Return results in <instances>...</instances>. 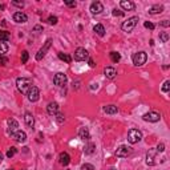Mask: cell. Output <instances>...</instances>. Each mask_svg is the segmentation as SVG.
Returning a JSON list of instances; mask_svg holds the SVG:
<instances>
[{
	"label": "cell",
	"mask_w": 170,
	"mask_h": 170,
	"mask_svg": "<svg viewBox=\"0 0 170 170\" xmlns=\"http://www.w3.org/2000/svg\"><path fill=\"white\" fill-rule=\"evenodd\" d=\"M104 112L108 114H114L118 112V109H117V106H114V105H106L105 108H104Z\"/></svg>",
	"instance_id": "cell-23"
},
{
	"label": "cell",
	"mask_w": 170,
	"mask_h": 170,
	"mask_svg": "<svg viewBox=\"0 0 170 170\" xmlns=\"http://www.w3.org/2000/svg\"><path fill=\"white\" fill-rule=\"evenodd\" d=\"M93 31H94L98 36H104V35H105V28H104V25H101V24H96Z\"/></svg>",
	"instance_id": "cell-22"
},
{
	"label": "cell",
	"mask_w": 170,
	"mask_h": 170,
	"mask_svg": "<svg viewBox=\"0 0 170 170\" xmlns=\"http://www.w3.org/2000/svg\"><path fill=\"white\" fill-rule=\"evenodd\" d=\"M7 52H8V45L5 42H0V57L4 56Z\"/></svg>",
	"instance_id": "cell-28"
},
{
	"label": "cell",
	"mask_w": 170,
	"mask_h": 170,
	"mask_svg": "<svg viewBox=\"0 0 170 170\" xmlns=\"http://www.w3.org/2000/svg\"><path fill=\"white\" fill-rule=\"evenodd\" d=\"M47 112L50 114V116H53V114H57L58 112V104L57 102H49L47 106Z\"/></svg>",
	"instance_id": "cell-16"
},
{
	"label": "cell",
	"mask_w": 170,
	"mask_h": 170,
	"mask_svg": "<svg viewBox=\"0 0 170 170\" xmlns=\"http://www.w3.org/2000/svg\"><path fill=\"white\" fill-rule=\"evenodd\" d=\"M85 58H88V50L85 48H77L76 52H74V60L82 61Z\"/></svg>",
	"instance_id": "cell-8"
},
{
	"label": "cell",
	"mask_w": 170,
	"mask_h": 170,
	"mask_svg": "<svg viewBox=\"0 0 170 170\" xmlns=\"http://www.w3.org/2000/svg\"><path fill=\"white\" fill-rule=\"evenodd\" d=\"M58 58H60V60H63V61H65V63H71V61H72L71 56L66 55V53H63V52L58 53Z\"/></svg>",
	"instance_id": "cell-26"
},
{
	"label": "cell",
	"mask_w": 170,
	"mask_h": 170,
	"mask_svg": "<svg viewBox=\"0 0 170 170\" xmlns=\"http://www.w3.org/2000/svg\"><path fill=\"white\" fill-rule=\"evenodd\" d=\"M120 5H121V8H124L125 11H133L134 9V3L130 1V0H121V3H120Z\"/></svg>",
	"instance_id": "cell-14"
},
{
	"label": "cell",
	"mask_w": 170,
	"mask_h": 170,
	"mask_svg": "<svg viewBox=\"0 0 170 170\" xmlns=\"http://www.w3.org/2000/svg\"><path fill=\"white\" fill-rule=\"evenodd\" d=\"M58 161H60V164L63 165V166H66V165H69V162H71V157H69L68 153H60V156H58Z\"/></svg>",
	"instance_id": "cell-15"
},
{
	"label": "cell",
	"mask_w": 170,
	"mask_h": 170,
	"mask_svg": "<svg viewBox=\"0 0 170 170\" xmlns=\"http://www.w3.org/2000/svg\"><path fill=\"white\" fill-rule=\"evenodd\" d=\"M162 11H164V7H162V5H153V7L149 9V13L156 15V13H161Z\"/></svg>",
	"instance_id": "cell-24"
},
{
	"label": "cell",
	"mask_w": 170,
	"mask_h": 170,
	"mask_svg": "<svg viewBox=\"0 0 170 170\" xmlns=\"http://www.w3.org/2000/svg\"><path fill=\"white\" fill-rule=\"evenodd\" d=\"M143 25H145V28H149V29H154V24L149 23V21H145V23H143Z\"/></svg>",
	"instance_id": "cell-38"
},
{
	"label": "cell",
	"mask_w": 170,
	"mask_h": 170,
	"mask_svg": "<svg viewBox=\"0 0 170 170\" xmlns=\"http://www.w3.org/2000/svg\"><path fill=\"white\" fill-rule=\"evenodd\" d=\"M165 150V145L164 143H159L158 146H157V151H164Z\"/></svg>",
	"instance_id": "cell-40"
},
{
	"label": "cell",
	"mask_w": 170,
	"mask_h": 170,
	"mask_svg": "<svg viewBox=\"0 0 170 170\" xmlns=\"http://www.w3.org/2000/svg\"><path fill=\"white\" fill-rule=\"evenodd\" d=\"M7 63H8V60L5 57H0V64H1V65H5Z\"/></svg>",
	"instance_id": "cell-42"
},
{
	"label": "cell",
	"mask_w": 170,
	"mask_h": 170,
	"mask_svg": "<svg viewBox=\"0 0 170 170\" xmlns=\"http://www.w3.org/2000/svg\"><path fill=\"white\" fill-rule=\"evenodd\" d=\"M104 11V5L101 4L100 1H94L90 4V12L93 13V15H98V13H101Z\"/></svg>",
	"instance_id": "cell-10"
},
{
	"label": "cell",
	"mask_w": 170,
	"mask_h": 170,
	"mask_svg": "<svg viewBox=\"0 0 170 170\" xmlns=\"http://www.w3.org/2000/svg\"><path fill=\"white\" fill-rule=\"evenodd\" d=\"M24 121H25V124L28 125L29 128H32V126L35 125V118H33V116H32L31 113H28V112L24 114Z\"/></svg>",
	"instance_id": "cell-20"
},
{
	"label": "cell",
	"mask_w": 170,
	"mask_h": 170,
	"mask_svg": "<svg viewBox=\"0 0 170 170\" xmlns=\"http://www.w3.org/2000/svg\"><path fill=\"white\" fill-rule=\"evenodd\" d=\"M81 170H94V166L90 164H85L81 166Z\"/></svg>",
	"instance_id": "cell-32"
},
{
	"label": "cell",
	"mask_w": 170,
	"mask_h": 170,
	"mask_svg": "<svg viewBox=\"0 0 170 170\" xmlns=\"http://www.w3.org/2000/svg\"><path fill=\"white\" fill-rule=\"evenodd\" d=\"M16 85H17V89L21 93H27L29 88L32 86V81L29 79H25V77H20V79L16 80Z\"/></svg>",
	"instance_id": "cell-1"
},
{
	"label": "cell",
	"mask_w": 170,
	"mask_h": 170,
	"mask_svg": "<svg viewBox=\"0 0 170 170\" xmlns=\"http://www.w3.org/2000/svg\"><path fill=\"white\" fill-rule=\"evenodd\" d=\"M28 57H29L28 52H27V50H23V53H21V63L25 64L27 61H28Z\"/></svg>",
	"instance_id": "cell-30"
},
{
	"label": "cell",
	"mask_w": 170,
	"mask_h": 170,
	"mask_svg": "<svg viewBox=\"0 0 170 170\" xmlns=\"http://www.w3.org/2000/svg\"><path fill=\"white\" fill-rule=\"evenodd\" d=\"M169 89H170V81H165L164 82V86H162V90L166 93V92H169Z\"/></svg>",
	"instance_id": "cell-34"
},
{
	"label": "cell",
	"mask_w": 170,
	"mask_h": 170,
	"mask_svg": "<svg viewBox=\"0 0 170 170\" xmlns=\"http://www.w3.org/2000/svg\"><path fill=\"white\" fill-rule=\"evenodd\" d=\"M137 23H138V17L137 16H133V17L128 19L126 21L122 23L121 28H122V31H125V32H132L133 29H134V27L137 25Z\"/></svg>",
	"instance_id": "cell-2"
},
{
	"label": "cell",
	"mask_w": 170,
	"mask_h": 170,
	"mask_svg": "<svg viewBox=\"0 0 170 170\" xmlns=\"http://www.w3.org/2000/svg\"><path fill=\"white\" fill-rule=\"evenodd\" d=\"M104 74H105V77H108V79H114L117 72H116V69L112 68V66H106V68L104 69Z\"/></svg>",
	"instance_id": "cell-18"
},
{
	"label": "cell",
	"mask_w": 170,
	"mask_h": 170,
	"mask_svg": "<svg viewBox=\"0 0 170 170\" xmlns=\"http://www.w3.org/2000/svg\"><path fill=\"white\" fill-rule=\"evenodd\" d=\"M76 1H68V0L65 1V5H68V7H76Z\"/></svg>",
	"instance_id": "cell-39"
},
{
	"label": "cell",
	"mask_w": 170,
	"mask_h": 170,
	"mask_svg": "<svg viewBox=\"0 0 170 170\" xmlns=\"http://www.w3.org/2000/svg\"><path fill=\"white\" fill-rule=\"evenodd\" d=\"M94 148H96V145H94V143H92V142H90L89 145H88L86 148H85V153H86V154L93 153V150H94Z\"/></svg>",
	"instance_id": "cell-29"
},
{
	"label": "cell",
	"mask_w": 170,
	"mask_h": 170,
	"mask_svg": "<svg viewBox=\"0 0 170 170\" xmlns=\"http://www.w3.org/2000/svg\"><path fill=\"white\" fill-rule=\"evenodd\" d=\"M53 82H55V85H57V86H63V85H65V82H66L65 73H63V72L56 73L55 77H53Z\"/></svg>",
	"instance_id": "cell-6"
},
{
	"label": "cell",
	"mask_w": 170,
	"mask_h": 170,
	"mask_svg": "<svg viewBox=\"0 0 170 170\" xmlns=\"http://www.w3.org/2000/svg\"><path fill=\"white\" fill-rule=\"evenodd\" d=\"M48 23H49V24H57V17H56V16H49Z\"/></svg>",
	"instance_id": "cell-35"
},
{
	"label": "cell",
	"mask_w": 170,
	"mask_h": 170,
	"mask_svg": "<svg viewBox=\"0 0 170 170\" xmlns=\"http://www.w3.org/2000/svg\"><path fill=\"white\" fill-rule=\"evenodd\" d=\"M159 39H161L164 42H166L167 40H169V35H167V32H161V33H159Z\"/></svg>",
	"instance_id": "cell-31"
},
{
	"label": "cell",
	"mask_w": 170,
	"mask_h": 170,
	"mask_svg": "<svg viewBox=\"0 0 170 170\" xmlns=\"http://www.w3.org/2000/svg\"><path fill=\"white\" fill-rule=\"evenodd\" d=\"M79 135H80V138H82V140H89L90 138L89 130H88L86 128H81V129L79 130Z\"/></svg>",
	"instance_id": "cell-21"
},
{
	"label": "cell",
	"mask_w": 170,
	"mask_h": 170,
	"mask_svg": "<svg viewBox=\"0 0 170 170\" xmlns=\"http://www.w3.org/2000/svg\"><path fill=\"white\" fill-rule=\"evenodd\" d=\"M16 151H17V150H16V148H11L9 150L7 151V157H9V158H11V157H13L16 154Z\"/></svg>",
	"instance_id": "cell-33"
},
{
	"label": "cell",
	"mask_w": 170,
	"mask_h": 170,
	"mask_svg": "<svg viewBox=\"0 0 170 170\" xmlns=\"http://www.w3.org/2000/svg\"><path fill=\"white\" fill-rule=\"evenodd\" d=\"M112 13H113V16H124V12H122V11H118L117 8H114Z\"/></svg>",
	"instance_id": "cell-36"
},
{
	"label": "cell",
	"mask_w": 170,
	"mask_h": 170,
	"mask_svg": "<svg viewBox=\"0 0 170 170\" xmlns=\"http://www.w3.org/2000/svg\"><path fill=\"white\" fill-rule=\"evenodd\" d=\"M110 170H116V169H110Z\"/></svg>",
	"instance_id": "cell-49"
},
{
	"label": "cell",
	"mask_w": 170,
	"mask_h": 170,
	"mask_svg": "<svg viewBox=\"0 0 170 170\" xmlns=\"http://www.w3.org/2000/svg\"><path fill=\"white\" fill-rule=\"evenodd\" d=\"M27 96H28V100L31 101V102H36V101L40 98V90H39V88L31 86L28 89V92H27Z\"/></svg>",
	"instance_id": "cell-5"
},
{
	"label": "cell",
	"mask_w": 170,
	"mask_h": 170,
	"mask_svg": "<svg viewBox=\"0 0 170 170\" xmlns=\"http://www.w3.org/2000/svg\"><path fill=\"white\" fill-rule=\"evenodd\" d=\"M64 120H65L64 114H57V122H58V124H63Z\"/></svg>",
	"instance_id": "cell-37"
},
{
	"label": "cell",
	"mask_w": 170,
	"mask_h": 170,
	"mask_svg": "<svg viewBox=\"0 0 170 170\" xmlns=\"http://www.w3.org/2000/svg\"><path fill=\"white\" fill-rule=\"evenodd\" d=\"M50 42H52V40H47V42H45V45H44V48H41V49L37 52V55H36V60H41L42 57L45 56V53H47V50L49 49V47H50Z\"/></svg>",
	"instance_id": "cell-12"
},
{
	"label": "cell",
	"mask_w": 170,
	"mask_h": 170,
	"mask_svg": "<svg viewBox=\"0 0 170 170\" xmlns=\"http://www.w3.org/2000/svg\"><path fill=\"white\" fill-rule=\"evenodd\" d=\"M129 154H130V148H128V146H125V145L120 146L116 150V156L120 157V158H125V157H128Z\"/></svg>",
	"instance_id": "cell-9"
},
{
	"label": "cell",
	"mask_w": 170,
	"mask_h": 170,
	"mask_svg": "<svg viewBox=\"0 0 170 170\" xmlns=\"http://www.w3.org/2000/svg\"><path fill=\"white\" fill-rule=\"evenodd\" d=\"M89 65H90V66H92V68H93V66H94V63H93V61L90 60V61H89Z\"/></svg>",
	"instance_id": "cell-45"
},
{
	"label": "cell",
	"mask_w": 170,
	"mask_h": 170,
	"mask_svg": "<svg viewBox=\"0 0 170 170\" xmlns=\"http://www.w3.org/2000/svg\"><path fill=\"white\" fill-rule=\"evenodd\" d=\"M8 126H9V132H11V134H13V133L17 132L19 124H17V121H16L15 118H9V120H8Z\"/></svg>",
	"instance_id": "cell-17"
},
{
	"label": "cell",
	"mask_w": 170,
	"mask_h": 170,
	"mask_svg": "<svg viewBox=\"0 0 170 170\" xmlns=\"http://www.w3.org/2000/svg\"><path fill=\"white\" fill-rule=\"evenodd\" d=\"M13 20L16 21V23H27L28 21V16L25 15L24 12H15L13 13Z\"/></svg>",
	"instance_id": "cell-11"
},
{
	"label": "cell",
	"mask_w": 170,
	"mask_h": 170,
	"mask_svg": "<svg viewBox=\"0 0 170 170\" xmlns=\"http://www.w3.org/2000/svg\"><path fill=\"white\" fill-rule=\"evenodd\" d=\"M141 138H142V133H141L138 129H130L129 133H128V141H129L130 143L140 142Z\"/></svg>",
	"instance_id": "cell-4"
},
{
	"label": "cell",
	"mask_w": 170,
	"mask_h": 170,
	"mask_svg": "<svg viewBox=\"0 0 170 170\" xmlns=\"http://www.w3.org/2000/svg\"><path fill=\"white\" fill-rule=\"evenodd\" d=\"M3 9V7H1V4H0V11H1Z\"/></svg>",
	"instance_id": "cell-47"
},
{
	"label": "cell",
	"mask_w": 170,
	"mask_h": 170,
	"mask_svg": "<svg viewBox=\"0 0 170 170\" xmlns=\"http://www.w3.org/2000/svg\"><path fill=\"white\" fill-rule=\"evenodd\" d=\"M9 39H11L9 32H7V31H0V40H1V41H8Z\"/></svg>",
	"instance_id": "cell-25"
},
{
	"label": "cell",
	"mask_w": 170,
	"mask_h": 170,
	"mask_svg": "<svg viewBox=\"0 0 170 170\" xmlns=\"http://www.w3.org/2000/svg\"><path fill=\"white\" fill-rule=\"evenodd\" d=\"M12 3H13L15 5H21V7L24 5V3H19V1H12Z\"/></svg>",
	"instance_id": "cell-44"
},
{
	"label": "cell",
	"mask_w": 170,
	"mask_h": 170,
	"mask_svg": "<svg viewBox=\"0 0 170 170\" xmlns=\"http://www.w3.org/2000/svg\"><path fill=\"white\" fill-rule=\"evenodd\" d=\"M8 170H13V169H8Z\"/></svg>",
	"instance_id": "cell-48"
},
{
	"label": "cell",
	"mask_w": 170,
	"mask_h": 170,
	"mask_svg": "<svg viewBox=\"0 0 170 170\" xmlns=\"http://www.w3.org/2000/svg\"><path fill=\"white\" fill-rule=\"evenodd\" d=\"M39 31H42V27H40V25H36L33 28V32H36V33H39Z\"/></svg>",
	"instance_id": "cell-43"
},
{
	"label": "cell",
	"mask_w": 170,
	"mask_h": 170,
	"mask_svg": "<svg viewBox=\"0 0 170 170\" xmlns=\"http://www.w3.org/2000/svg\"><path fill=\"white\" fill-rule=\"evenodd\" d=\"M110 60L113 61V63H118V61L121 60V55H120L118 52H110Z\"/></svg>",
	"instance_id": "cell-27"
},
{
	"label": "cell",
	"mask_w": 170,
	"mask_h": 170,
	"mask_svg": "<svg viewBox=\"0 0 170 170\" xmlns=\"http://www.w3.org/2000/svg\"><path fill=\"white\" fill-rule=\"evenodd\" d=\"M142 118H143V121H148V122H157V121H159L161 116H159V113H157V112H149V113L143 114Z\"/></svg>",
	"instance_id": "cell-7"
},
{
	"label": "cell",
	"mask_w": 170,
	"mask_h": 170,
	"mask_svg": "<svg viewBox=\"0 0 170 170\" xmlns=\"http://www.w3.org/2000/svg\"><path fill=\"white\" fill-rule=\"evenodd\" d=\"M3 161V154H1V151H0V162Z\"/></svg>",
	"instance_id": "cell-46"
},
{
	"label": "cell",
	"mask_w": 170,
	"mask_h": 170,
	"mask_svg": "<svg viewBox=\"0 0 170 170\" xmlns=\"http://www.w3.org/2000/svg\"><path fill=\"white\" fill-rule=\"evenodd\" d=\"M159 24H161L162 27H169V25H170V23H169V21H167V20H162Z\"/></svg>",
	"instance_id": "cell-41"
},
{
	"label": "cell",
	"mask_w": 170,
	"mask_h": 170,
	"mask_svg": "<svg viewBox=\"0 0 170 170\" xmlns=\"http://www.w3.org/2000/svg\"><path fill=\"white\" fill-rule=\"evenodd\" d=\"M133 64L137 66H141L143 65V64L146 63V60H148V55H146V52H143V50H141V52H137L133 55Z\"/></svg>",
	"instance_id": "cell-3"
},
{
	"label": "cell",
	"mask_w": 170,
	"mask_h": 170,
	"mask_svg": "<svg viewBox=\"0 0 170 170\" xmlns=\"http://www.w3.org/2000/svg\"><path fill=\"white\" fill-rule=\"evenodd\" d=\"M12 137L15 138L17 142H20V143H23V142H25V141H27V134H25V132H23V130H17L16 133H13V134H12Z\"/></svg>",
	"instance_id": "cell-13"
},
{
	"label": "cell",
	"mask_w": 170,
	"mask_h": 170,
	"mask_svg": "<svg viewBox=\"0 0 170 170\" xmlns=\"http://www.w3.org/2000/svg\"><path fill=\"white\" fill-rule=\"evenodd\" d=\"M154 158H156V150H149L146 154V164L148 165H154Z\"/></svg>",
	"instance_id": "cell-19"
}]
</instances>
